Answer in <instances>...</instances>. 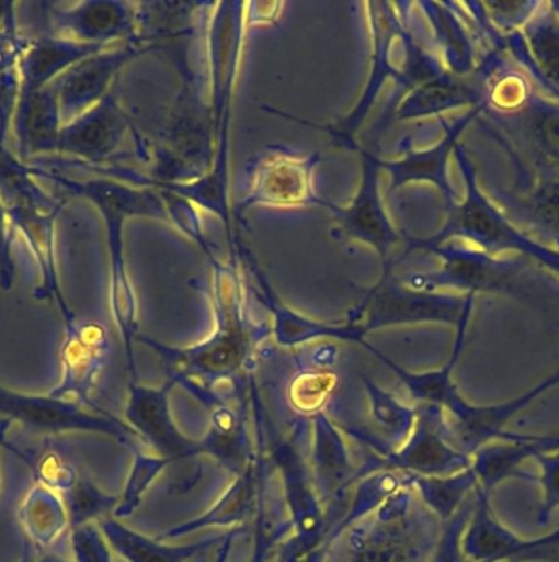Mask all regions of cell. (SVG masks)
I'll list each match as a JSON object with an SVG mask.
<instances>
[{"label": "cell", "mask_w": 559, "mask_h": 562, "mask_svg": "<svg viewBox=\"0 0 559 562\" xmlns=\"http://www.w3.org/2000/svg\"><path fill=\"white\" fill-rule=\"evenodd\" d=\"M32 169L38 179L56 183L72 195L81 196L91 203L104 222L109 256V305L124 345L130 381H137L134 353V344L138 335L137 295L125 261L124 228L125 223L132 218H151L170 223L163 196L158 190L141 189L117 180L101 177L75 180L36 166H32Z\"/></svg>", "instance_id": "2"}, {"label": "cell", "mask_w": 559, "mask_h": 562, "mask_svg": "<svg viewBox=\"0 0 559 562\" xmlns=\"http://www.w3.org/2000/svg\"><path fill=\"white\" fill-rule=\"evenodd\" d=\"M0 417L33 434H95L127 449H140V439L124 420L105 409H91L78 401L59 400L49 393H23L0 383Z\"/></svg>", "instance_id": "9"}, {"label": "cell", "mask_w": 559, "mask_h": 562, "mask_svg": "<svg viewBox=\"0 0 559 562\" xmlns=\"http://www.w3.org/2000/svg\"><path fill=\"white\" fill-rule=\"evenodd\" d=\"M321 162L319 153L296 156L280 147H270L247 169V192L242 202L237 203L233 215L242 216L253 206L324 209L326 200L316 193L312 186L315 169Z\"/></svg>", "instance_id": "12"}, {"label": "cell", "mask_w": 559, "mask_h": 562, "mask_svg": "<svg viewBox=\"0 0 559 562\" xmlns=\"http://www.w3.org/2000/svg\"><path fill=\"white\" fill-rule=\"evenodd\" d=\"M65 121L59 108L55 83L16 104L12 130L15 134L19 159H49L58 156L59 134Z\"/></svg>", "instance_id": "32"}, {"label": "cell", "mask_w": 559, "mask_h": 562, "mask_svg": "<svg viewBox=\"0 0 559 562\" xmlns=\"http://www.w3.org/2000/svg\"><path fill=\"white\" fill-rule=\"evenodd\" d=\"M15 8V4H10L0 21V157L9 153L5 143L22 87L20 58L26 38L20 35Z\"/></svg>", "instance_id": "38"}, {"label": "cell", "mask_w": 559, "mask_h": 562, "mask_svg": "<svg viewBox=\"0 0 559 562\" xmlns=\"http://www.w3.org/2000/svg\"><path fill=\"white\" fill-rule=\"evenodd\" d=\"M13 229L10 223L9 212H7L5 202L0 195V289L2 291H12L15 282V261H13Z\"/></svg>", "instance_id": "49"}, {"label": "cell", "mask_w": 559, "mask_h": 562, "mask_svg": "<svg viewBox=\"0 0 559 562\" xmlns=\"http://www.w3.org/2000/svg\"><path fill=\"white\" fill-rule=\"evenodd\" d=\"M176 68L183 77V87L147 173L153 190L201 179L213 169L216 156L213 111L201 100L196 78L186 60L176 61Z\"/></svg>", "instance_id": "6"}, {"label": "cell", "mask_w": 559, "mask_h": 562, "mask_svg": "<svg viewBox=\"0 0 559 562\" xmlns=\"http://www.w3.org/2000/svg\"><path fill=\"white\" fill-rule=\"evenodd\" d=\"M10 426L12 424L7 423V420H0V447L7 446L5 436L9 432ZM0 485H2V476H0Z\"/></svg>", "instance_id": "53"}, {"label": "cell", "mask_w": 559, "mask_h": 562, "mask_svg": "<svg viewBox=\"0 0 559 562\" xmlns=\"http://www.w3.org/2000/svg\"><path fill=\"white\" fill-rule=\"evenodd\" d=\"M423 18L430 25L441 64L456 77H470L476 71L477 42L454 2H418Z\"/></svg>", "instance_id": "34"}, {"label": "cell", "mask_w": 559, "mask_h": 562, "mask_svg": "<svg viewBox=\"0 0 559 562\" xmlns=\"http://www.w3.org/2000/svg\"><path fill=\"white\" fill-rule=\"evenodd\" d=\"M61 498L68 509L69 529L99 522L114 515L118 503V495L104 492L84 473H79L75 485L62 493Z\"/></svg>", "instance_id": "41"}, {"label": "cell", "mask_w": 559, "mask_h": 562, "mask_svg": "<svg viewBox=\"0 0 559 562\" xmlns=\"http://www.w3.org/2000/svg\"><path fill=\"white\" fill-rule=\"evenodd\" d=\"M483 106V87L476 74L470 77H456L444 71L441 77L411 90L401 98L400 103L391 111V121L430 120L441 117L450 111L472 110Z\"/></svg>", "instance_id": "31"}, {"label": "cell", "mask_w": 559, "mask_h": 562, "mask_svg": "<svg viewBox=\"0 0 559 562\" xmlns=\"http://www.w3.org/2000/svg\"><path fill=\"white\" fill-rule=\"evenodd\" d=\"M269 469L266 456H263L262 449L256 450L255 459L239 475L233 476V482L227 486L226 492L207 512L197 518L180 522V525L160 532L157 538L168 542L196 531H203V529L230 528V526L242 525L250 516L255 515L256 508H259L260 498L266 488Z\"/></svg>", "instance_id": "27"}, {"label": "cell", "mask_w": 559, "mask_h": 562, "mask_svg": "<svg viewBox=\"0 0 559 562\" xmlns=\"http://www.w3.org/2000/svg\"><path fill=\"white\" fill-rule=\"evenodd\" d=\"M441 266L434 271L400 276L404 284L420 291L450 294H502L532 299L529 262L522 256H493L464 241H446L424 249Z\"/></svg>", "instance_id": "7"}, {"label": "cell", "mask_w": 559, "mask_h": 562, "mask_svg": "<svg viewBox=\"0 0 559 562\" xmlns=\"http://www.w3.org/2000/svg\"><path fill=\"white\" fill-rule=\"evenodd\" d=\"M109 355L107 331L94 322H79L76 318L65 325L59 363L61 376L48 393L59 400L78 401L91 409L102 411L92 401Z\"/></svg>", "instance_id": "24"}, {"label": "cell", "mask_w": 559, "mask_h": 562, "mask_svg": "<svg viewBox=\"0 0 559 562\" xmlns=\"http://www.w3.org/2000/svg\"><path fill=\"white\" fill-rule=\"evenodd\" d=\"M487 131L509 153L516 179L546 176L559 179V101L535 91L512 114H482Z\"/></svg>", "instance_id": "10"}, {"label": "cell", "mask_w": 559, "mask_h": 562, "mask_svg": "<svg viewBox=\"0 0 559 562\" xmlns=\"http://www.w3.org/2000/svg\"><path fill=\"white\" fill-rule=\"evenodd\" d=\"M158 48L130 41L115 48H104L69 68L55 81L65 124L85 113L112 93V85L122 70L145 54Z\"/></svg>", "instance_id": "22"}, {"label": "cell", "mask_w": 559, "mask_h": 562, "mask_svg": "<svg viewBox=\"0 0 559 562\" xmlns=\"http://www.w3.org/2000/svg\"><path fill=\"white\" fill-rule=\"evenodd\" d=\"M404 485L417 493L420 502L433 513L441 522L449 521L460 508L469 502L477 488V480L472 470L450 476H421L403 473Z\"/></svg>", "instance_id": "39"}, {"label": "cell", "mask_w": 559, "mask_h": 562, "mask_svg": "<svg viewBox=\"0 0 559 562\" xmlns=\"http://www.w3.org/2000/svg\"><path fill=\"white\" fill-rule=\"evenodd\" d=\"M130 131L134 126L112 91L91 110L62 126L58 157H66L84 170L111 166Z\"/></svg>", "instance_id": "20"}, {"label": "cell", "mask_w": 559, "mask_h": 562, "mask_svg": "<svg viewBox=\"0 0 559 562\" xmlns=\"http://www.w3.org/2000/svg\"><path fill=\"white\" fill-rule=\"evenodd\" d=\"M49 35L109 48L137 35V4L122 0H84L68 5H49Z\"/></svg>", "instance_id": "21"}, {"label": "cell", "mask_w": 559, "mask_h": 562, "mask_svg": "<svg viewBox=\"0 0 559 562\" xmlns=\"http://www.w3.org/2000/svg\"><path fill=\"white\" fill-rule=\"evenodd\" d=\"M559 450V436H515L493 440L480 447L472 459L470 470L477 480V488L492 495L500 483L510 479L536 480V473L523 470L528 460L545 452Z\"/></svg>", "instance_id": "30"}, {"label": "cell", "mask_w": 559, "mask_h": 562, "mask_svg": "<svg viewBox=\"0 0 559 562\" xmlns=\"http://www.w3.org/2000/svg\"><path fill=\"white\" fill-rule=\"evenodd\" d=\"M541 2H482L490 27L505 38L523 29Z\"/></svg>", "instance_id": "46"}, {"label": "cell", "mask_w": 559, "mask_h": 562, "mask_svg": "<svg viewBox=\"0 0 559 562\" xmlns=\"http://www.w3.org/2000/svg\"><path fill=\"white\" fill-rule=\"evenodd\" d=\"M132 453L134 459H132L130 470H128L124 490L118 493V503L112 515L117 519L130 518L144 502V496L147 495L150 486L157 482L163 470L171 465L170 460L157 453H147L140 449H134Z\"/></svg>", "instance_id": "42"}, {"label": "cell", "mask_w": 559, "mask_h": 562, "mask_svg": "<svg viewBox=\"0 0 559 562\" xmlns=\"http://www.w3.org/2000/svg\"><path fill=\"white\" fill-rule=\"evenodd\" d=\"M311 424L312 483L322 505L342 498L357 483L358 467L352 463L341 427L322 411L309 417Z\"/></svg>", "instance_id": "29"}, {"label": "cell", "mask_w": 559, "mask_h": 562, "mask_svg": "<svg viewBox=\"0 0 559 562\" xmlns=\"http://www.w3.org/2000/svg\"><path fill=\"white\" fill-rule=\"evenodd\" d=\"M367 9L368 24L372 32V67L368 74L367 83L362 90L361 100L355 104L354 110L347 116L341 117L338 123L329 126H316V124L306 123V121L295 120L305 126H312L316 130L321 127L326 131L335 146L351 149L355 146V136L361 130L362 124L367 120L368 113L374 108L381 88L390 78H397L398 67L393 64L395 42H398L403 29V18L397 4L388 2H368Z\"/></svg>", "instance_id": "17"}, {"label": "cell", "mask_w": 559, "mask_h": 562, "mask_svg": "<svg viewBox=\"0 0 559 562\" xmlns=\"http://www.w3.org/2000/svg\"><path fill=\"white\" fill-rule=\"evenodd\" d=\"M0 195L13 229L23 236L38 266L39 281L33 299L52 302L58 307L62 325L71 324L78 317L66 301L56 259V220L65 203L38 186L30 164L10 153L0 157Z\"/></svg>", "instance_id": "4"}, {"label": "cell", "mask_w": 559, "mask_h": 562, "mask_svg": "<svg viewBox=\"0 0 559 562\" xmlns=\"http://www.w3.org/2000/svg\"><path fill=\"white\" fill-rule=\"evenodd\" d=\"M20 562H72V561H68V559L61 558V555H58V554H52V552H43V554H39L38 559H35V561H32V559H30V549H25V552H23V558L20 559Z\"/></svg>", "instance_id": "52"}, {"label": "cell", "mask_w": 559, "mask_h": 562, "mask_svg": "<svg viewBox=\"0 0 559 562\" xmlns=\"http://www.w3.org/2000/svg\"><path fill=\"white\" fill-rule=\"evenodd\" d=\"M174 386L176 381L171 378L157 387L130 381L124 409V423L140 442L171 463L201 456L199 439L181 432L171 416L170 394Z\"/></svg>", "instance_id": "18"}, {"label": "cell", "mask_w": 559, "mask_h": 562, "mask_svg": "<svg viewBox=\"0 0 559 562\" xmlns=\"http://www.w3.org/2000/svg\"><path fill=\"white\" fill-rule=\"evenodd\" d=\"M9 2H0V21H2L3 15H5L7 9H9Z\"/></svg>", "instance_id": "54"}, {"label": "cell", "mask_w": 559, "mask_h": 562, "mask_svg": "<svg viewBox=\"0 0 559 562\" xmlns=\"http://www.w3.org/2000/svg\"><path fill=\"white\" fill-rule=\"evenodd\" d=\"M549 538L552 539V541L558 542L559 544V528L555 529V531L549 532Z\"/></svg>", "instance_id": "55"}, {"label": "cell", "mask_w": 559, "mask_h": 562, "mask_svg": "<svg viewBox=\"0 0 559 562\" xmlns=\"http://www.w3.org/2000/svg\"><path fill=\"white\" fill-rule=\"evenodd\" d=\"M68 541L72 562H114V551L98 522L69 529Z\"/></svg>", "instance_id": "45"}, {"label": "cell", "mask_w": 559, "mask_h": 562, "mask_svg": "<svg viewBox=\"0 0 559 562\" xmlns=\"http://www.w3.org/2000/svg\"><path fill=\"white\" fill-rule=\"evenodd\" d=\"M352 150L361 154L362 172L357 192L349 205L339 206L326 200L324 209L329 210L338 225L334 235L370 246L380 258L381 272L391 271V249L404 243V235L395 228L380 195V156L358 144Z\"/></svg>", "instance_id": "13"}, {"label": "cell", "mask_w": 559, "mask_h": 562, "mask_svg": "<svg viewBox=\"0 0 559 562\" xmlns=\"http://www.w3.org/2000/svg\"><path fill=\"white\" fill-rule=\"evenodd\" d=\"M536 482L541 486V505H539L536 519L539 525H548L552 513L559 508V450L545 452L536 457Z\"/></svg>", "instance_id": "47"}, {"label": "cell", "mask_w": 559, "mask_h": 562, "mask_svg": "<svg viewBox=\"0 0 559 562\" xmlns=\"http://www.w3.org/2000/svg\"><path fill=\"white\" fill-rule=\"evenodd\" d=\"M191 396L196 397L207 409L209 426L199 439L201 456H210L233 476L239 475L256 456L250 437L247 416L250 400L239 406H230L213 387L201 386L193 381L180 383Z\"/></svg>", "instance_id": "25"}, {"label": "cell", "mask_w": 559, "mask_h": 562, "mask_svg": "<svg viewBox=\"0 0 559 562\" xmlns=\"http://www.w3.org/2000/svg\"><path fill=\"white\" fill-rule=\"evenodd\" d=\"M16 516L30 548L42 554L69 529L68 509L61 496L42 485H33L25 493Z\"/></svg>", "instance_id": "37"}, {"label": "cell", "mask_w": 559, "mask_h": 562, "mask_svg": "<svg viewBox=\"0 0 559 562\" xmlns=\"http://www.w3.org/2000/svg\"><path fill=\"white\" fill-rule=\"evenodd\" d=\"M470 509H472V502H467L456 516H453L449 521L443 522L440 542H437L430 562H466L460 554V535L469 519Z\"/></svg>", "instance_id": "48"}, {"label": "cell", "mask_w": 559, "mask_h": 562, "mask_svg": "<svg viewBox=\"0 0 559 562\" xmlns=\"http://www.w3.org/2000/svg\"><path fill=\"white\" fill-rule=\"evenodd\" d=\"M33 473H35L36 485L45 486L52 492H68L79 476V470L69 462L61 453L55 450H46L32 463Z\"/></svg>", "instance_id": "44"}, {"label": "cell", "mask_w": 559, "mask_h": 562, "mask_svg": "<svg viewBox=\"0 0 559 562\" xmlns=\"http://www.w3.org/2000/svg\"><path fill=\"white\" fill-rule=\"evenodd\" d=\"M506 54L543 94L559 101V12L541 2L522 31L503 38Z\"/></svg>", "instance_id": "26"}, {"label": "cell", "mask_w": 559, "mask_h": 562, "mask_svg": "<svg viewBox=\"0 0 559 562\" xmlns=\"http://www.w3.org/2000/svg\"><path fill=\"white\" fill-rule=\"evenodd\" d=\"M240 531H242L240 528H232L227 531V535L224 536V541L220 542L219 548H217V554L216 559H214V562H229L233 539L240 535Z\"/></svg>", "instance_id": "51"}, {"label": "cell", "mask_w": 559, "mask_h": 562, "mask_svg": "<svg viewBox=\"0 0 559 562\" xmlns=\"http://www.w3.org/2000/svg\"><path fill=\"white\" fill-rule=\"evenodd\" d=\"M364 390L367 394L372 420L385 434V439L381 442L385 443L387 450L398 449L413 430L418 416L417 406L401 403L393 393L378 386L374 380L367 376H364Z\"/></svg>", "instance_id": "40"}, {"label": "cell", "mask_w": 559, "mask_h": 562, "mask_svg": "<svg viewBox=\"0 0 559 562\" xmlns=\"http://www.w3.org/2000/svg\"><path fill=\"white\" fill-rule=\"evenodd\" d=\"M213 2H141L137 4V35L134 41L167 50V44L193 35L197 15Z\"/></svg>", "instance_id": "36"}, {"label": "cell", "mask_w": 559, "mask_h": 562, "mask_svg": "<svg viewBox=\"0 0 559 562\" xmlns=\"http://www.w3.org/2000/svg\"><path fill=\"white\" fill-rule=\"evenodd\" d=\"M102 535L115 555L125 562H187L194 555L209 551L224 541V536H210L191 544L171 546L157 536L144 535L125 525L122 519L107 516L98 522Z\"/></svg>", "instance_id": "35"}, {"label": "cell", "mask_w": 559, "mask_h": 562, "mask_svg": "<svg viewBox=\"0 0 559 562\" xmlns=\"http://www.w3.org/2000/svg\"><path fill=\"white\" fill-rule=\"evenodd\" d=\"M556 386H559V371L549 374L520 396L495 404L469 403L460 394L459 387H453L441 406L446 414L447 436L457 449L472 457L480 447L493 440L515 436L506 432V424Z\"/></svg>", "instance_id": "16"}, {"label": "cell", "mask_w": 559, "mask_h": 562, "mask_svg": "<svg viewBox=\"0 0 559 562\" xmlns=\"http://www.w3.org/2000/svg\"><path fill=\"white\" fill-rule=\"evenodd\" d=\"M453 156L463 176L464 199L447 206L446 220L440 232L427 238L404 235L407 251L403 256L446 241H464L493 256L515 252L528 262H538L559 278V249L513 225L499 205L480 190L476 167L463 144H457Z\"/></svg>", "instance_id": "3"}, {"label": "cell", "mask_w": 559, "mask_h": 562, "mask_svg": "<svg viewBox=\"0 0 559 562\" xmlns=\"http://www.w3.org/2000/svg\"><path fill=\"white\" fill-rule=\"evenodd\" d=\"M283 4H260L250 2L246 4L247 27L256 24H272L282 14Z\"/></svg>", "instance_id": "50"}, {"label": "cell", "mask_w": 559, "mask_h": 562, "mask_svg": "<svg viewBox=\"0 0 559 562\" xmlns=\"http://www.w3.org/2000/svg\"><path fill=\"white\" fill-rule=\"evenodd\" d=\"M236 249L239 252L240 261L243 262L247 271L255 281V288L252 289H255L253 292H255L256 299L272 315V334L280 347L295 348L318 340L347 341V344L361 345V347L367 344L365 335L362 334L357 325L349 324L345 321L334 322V324L316 321V318L306 317L283 304L250 249L237 239Z\"/></svg>", "instance_id": "23"}, {"label": "cell", "mask_w": 559, "mask_h": 562, "mask_svg": "<svg viewBox=\"0 0 559 562\" xmlns=\"http://www.w3.org/2000/svg\"><path fill=\"white\" fill-rule=\"evenodd\" d=\"M417 423L398 449L374 453L358 467L357 482L380 470L421 476H450L469 469L472 457L464 453L447 436L446 414L440 406L417 404Z\"/></svg>", "instance_id": "11"}, {"label": "cell", "mask_w": 559, "mask_h": 562, "mask_svg": "<svg viewBox=\"0 0 559 562\" xmlns=\"http://www.w3.org/2000/svg\"><path fill=\"white\" fill-rule=\"evenodd\" d=\"M250 403L253 406V414L262 424L263 437H265V443H269V457L280 470L283 493H285L283 496H285L295 538L303 539V541H316V539L324 538L331 525L322 512V503L316 493L311 470H309L305 457L301 456L293 440L276 436L272 424L266 419L259 391L253 384H250Z\"/></svg>", "instance_id": "14"}, {"label": "cell", "mask_w": 559, "mask_h": 562, "mask_svg": "<svg viewBox=\"0 0 559 562\" xmlns=\"http://www.w3.org/2000/svg\"><path fill=\"white\" fill-rule=\"evenodd\" d=\"M483 110H486L483 106L467 110L450 124L441 120L444 134L434 146L417 149L407 137L400 144V159H381L380 157L378 164H380L381 172H387L390 176L388 193L397 192L408 183H430V186L436 187L437 192L443 195L446 209L459 202L449 179L450 156L459 144V137L463 136L466 127L472 121L479 120Z\"/></svg>", "instance_id": "19"}, {"label": "cell", "mask_w": 559, "mask_h": 562, "mask_svg": "<svg viewBox=\"0 0 559 562\" xmlns=\"http://www.w3.org/2000/svg\"><path fill=\"white\" fill-rule=\"evenodd\" d=\"M495 202L513 225L559 249V179L525 177L512 192L499 193Z\"/></svg>", "instance_id": "28"}, {"label": "cell", "mask_w": 559, "mask_h": 562, "mask_svg": "<svg viewBox=\"0 0 559 562\" xmlns=\"http://www.w3.org/2000/svg\"><path fill=\"white\" fill-rule=\"evenodd\" d=\"M213 268V304L216 327L213 334L190 347H171L151 337L138 334V344L145 345L160 357L167 367L168 378L193 381L213 387L219 383L242 386L243 376L252 370L256 348L272 335V325L255 322L249 314L246 288L239 271V252L230 248L229 265L209 256Z\"/></svg>", "instance_id": "1"}, {"label": "cell", "mask_w": 559, "mask_h": 562, "mask_svg": "<svg viewBox=\"0 0 559 562\" xmlns=\"http://www.w3.org/2000/svg\"><path fill=\"white\" fill-rule=\"evenodd\" d=\"M440 525L417 493L404 486L344 532L342 562H430L440 542Z\"/></svg>", "instance_id": "5"}, {"label": "cell", "mask_w": 559, "mask_h": 562, "mask_svg": "<svg viewBox=\"0 0 559 562\" xmlns=\"http://www.w3.org/2000/svg\"><path fill=\"white\" fill-rule=\"evenodd\" d=\"M460 554L466 562H559V546L548 535L532 539L516 535L493 512L490 493L476 488L460 535Z\"/></svg>", "instance_id": "15"}, {"label": "cell", "mask_w": 559, "mask_h": 562, "mask_svg": "<svg viewBox=\"0 0 559 562\" xmlns=\"http://www.w3.org/2000/svg\"><path fill=\"white\" fill-rule=\"evenodd\" d=\"M101 50L104 48L65 41L53 35L26 38L22 58H20L22 87H20L19 101L45 90L62 77L69 68Z\"/></svg>", "instance_id": "33"}, {"label": "cell", "mask_w": 559, "mask_h": 562, "mask_svg": "<svg viewBox=\"0 0 559 562\" xmlns=\"http://www.w3.org/2000/svg\"><path fill=\"white\" fill-rule=\"evenodd\" d=\"M476 295L420 291L410 288L393 272H380L377 284L365 291L347 312L345 322L357 325L365 337L381 328L401 325L441 324L456 328Z\"/></svg>", "instance_id": "8"}, {"label": "cell", "mask_w": 559, "mask_h": 562, "mask_svg": "<svg viewBox=\"0 0 559 562\" xmlns=\"http://www.w3.org/2000/svg\"><path fill=\"white\" fill-rule=\"evenodd\" d=\"M339 378L332 370H303L288 384V403L298 416L312 417L322 413L338 387Z\"/></svg>", "instance_id": "43"}]
</instances>
